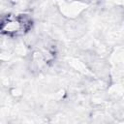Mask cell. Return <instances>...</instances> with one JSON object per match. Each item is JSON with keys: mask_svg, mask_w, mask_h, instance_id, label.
<instances>
[{"mask_svg": "<svg viewBox=\"0 0 124 124\" xmlns=\"http://www.w3.org/2000/svg\"><path fill=\"white\" fill-rule=\"evenodd\" d=\"M31 25V20L25 16H10L2 22V32L10 36H17L28 31Z\"/></svg>", "mask_w": 124, "mask_h": 124, "instance_id": "6da1fadb", "label": "cell"}]
</instances>
